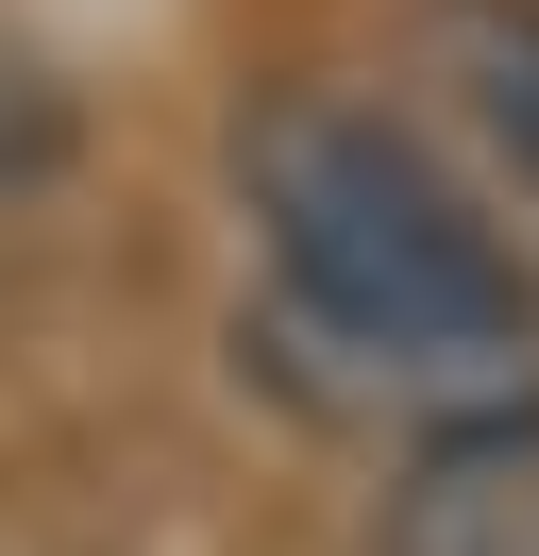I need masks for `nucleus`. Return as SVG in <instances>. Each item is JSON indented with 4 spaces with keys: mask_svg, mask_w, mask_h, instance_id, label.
<instances>
[{
    "mask_svg": "<svg viewBox=\"0 0 539 556\" xmlns=\"http://www.w3.org/2000/svg\"><path fill=\"white\" fill-rule=\"evenodd\" d=\"M236 219H253V320L321 405L404 439L539 405V237L438 118L371 85H270L236 118Z\"/></svg>",
    "mask_w": 539,
    "mask_h": 556,
    "instance_id": "obj_1",
    "label": "nucleus"
},
{
    "mask_svg": "<svg viewBox=\"0 0 539 556\" xmlns=\"http://www.w3.org/2000/svg\"><path fill=\"white\" fill-rule=\"evenodd\" d=\"M422 51H438V102H455L489 203L539 219V0H422Z\"/></svg>",
    "mask_w": 539,
    "mask_h": 556,
    "instance_id": "obj_2",
    "label": "nucleus"
},
{
    "mask_svg": "<svg viewBox=\"0 0 539 556\" xmlns=\"http://www.w3.org/2000/svg\"><path fill=\"white\" fill-rule=\"evenodd\" d=\"M388 556H539V405L472 439H404Z\"/></svg>",
    "mask_w": 539,
    "mask_h": 556,
    "instance_id": "obj_3",
    "label": "nucleus"
},
{
    "mask_svg": "<svg viewBox=\"0 0 539 556\" xmlns=\"http://www.w3.org/2000/svg\"><path fill=\"white\" fill-rule=\"evenodd\" d=\"M67 152H85V102H67V68L0 17V203H34V186H67Z\"/></svg>",
    "mask_w": 539,
    "mask_h": 556,
    "instance_id": "obj_4",
    "label": "nucleus"
}]
</instances>
